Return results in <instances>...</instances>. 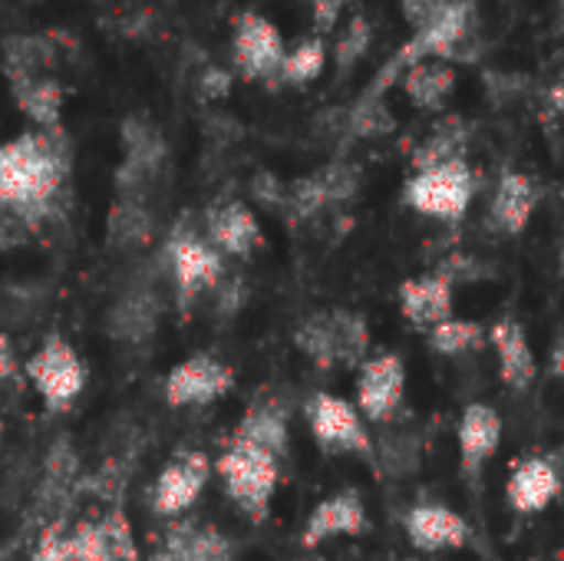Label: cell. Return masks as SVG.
I'll use <instances>...</instances> for the list:
<instances>
[{
  "instance_id": "obj_40",
  "label": "cell",
  "mask_w": 564,
  "mask_h": 561,
  "mask_svg": "<svg viewBox=\"0 0 564 561\" xmlns=\"http://www.w3.org/2000/svg\"><path fill=\"white\" fill-rule=\"evenodd\" d=\"M251 195L261 202V205H268V208H281L284 205V195H288V185L274 175V172H258L254 179H251Z\"/></svg>"
},
{
  "instance_id": "obj_11",
  "label": "cell",
  "mask_w": 564,
  "mask_h": 561,
  "mask_svg": "<svg viewBox=\"0 0 564 561\" xmlns=\"http://www.w3.org/2000/svg\"><path fill=\"white\" fill-rule=\"evenodd\" d=\"M403 532H406L410 546L423 555L459 552L473 542L469 522L443 503H416L403 516Z\"/></svg>"
},
{
  "instance_id": "obj_18",
  "label": "cell",
  "mask_w": 564,
  "mask_h": 561,
  "mask_svg": "<svg viewBox=\"0 0 564 561\" xmlns=\"http://www.w3.org/2000/svg\"><path fill=\"white\" fill-rule=\"evenodd\" d=\"M453 291H456V284L436 268V271L406 278L397 288V298H400L403 317L416 331H430V327H436V324H443V321L453 317V301H456Z\"/></svg>"
},
{
  "instance_id": "obj_35",
  "label": "cell",
  "mask_w": 564,
  "mask_h": 561,
  "mask_svg": "<svg viewBox=\"0 0 564 561\" xmlns=\"http://www.w3.org/2000/svg\"><path fill=\"white\" fill-rule=\"evenodd\" d=\"M66 542H69L73 561H112V549H109V536H106L102 519L76 522L66 532Z\"/></svg>"
},
{
  "instance_id": "obj_32",
  "label": "cell",
  "mask_w": 564,
  "mask_h": 561,
  "mask_svg": "<svg viewBox=\"0 0 564 561\" xmlns=\"http://www.w3.org/2000/svg\"><path fill=\"white\" fill-rule=\"evenodd\" d=\"M397 129V119L383 99L364 96L350 112H347V136L354 139H380Z\"/></svg>"
},
{
  "instance_id": "obj_36",
  "label": "cell",
  "mask_w": 564,
  "mask_h": 561,
  "mask_svg": "<svg viewBox=\"0 0 564 561\" xmlns=\"http://www.w3.org/2000/svg\"><path fill=\"white\" fill-rule=\"evenodd\" d=\"M370 40H373L370 23H367V17L357 13V17L344 26L340 40H337V46H334L337 69H340V73H350V69L364 60V53L370 50Z\"/></svg>"
},
{
  "instance_id": "obj_37",
  "label": "cell",
  "mask_w": 564,
  "mask_h": 561,
  "mask_svg": "<svg viewBox=\"0 0 564 561\" xmlns=\"http://www.w3.org/2000/svg\"><path fill=\"white\" fill-rule=\"evenodd\" d=\"M106 536H109V549H112V561H139V549H135V536L129 519L119 509H109L102 516Z\"/></svg>"
},
{
  "instance_id": "obj_24",
  "label": "cell",
  "mask_w": 564,
  "mask_h": 561,
  "mask_svg": "<svg viewBox=\"0 0 564 561\" xmlns=\"http://www.w3.org/2000/svg\"><path fill=\"white\" fill-rule=\"evenodd\" d=\"M13 96L17 106L33 119L40 129H56L59 126V109H63V86L53 76H30V79H13Z\"/></svg>"
},
{
  "instance_id": "obj_44",
  "label": "cell",
  "mask_w": 564,
  "mask_h": 561,
  "mask_svg": "<svg viewBox=\"0 0 564 561\" xmlns=\"http://www.w3.org/2000/svg\"><path fill=\"white\" fill-rule=\"evenodd\" d=\"M20 377H23V370L17 367L13 344H10V337H7V334H0V390H7V387L20 384Z\"/></svg>"
},
{
  "instance_id": "obj_28",
  "label": "cell",
  "mask_w": 564,
  "mask_h": 561,
  "mask_svg": "<svg viewBox=\"0 0 564 561\" xmlns=\"http://www.w3.org/2000/svg\"><path fill=\"white\" fill-rule=\"evenodd\" d=\"M294 347L321 370L337 367V334L330 311H314L294 327Z\"/></svg>"
},
{
  "instance_id": "obj_6",
  "label": "cell",
  "mask_w": 564,
  "mask_h": 561,
  "mask_svg": "<svg viewBox=\"0 0 564 561\" xmlns=\"http://www.w3.org/2000/svg\"><path fill=\"white\" fill-rule=\"evenodd\" d=\"M314 443L324 456H373V436L357 407L337 393H314L304 407Z\"/></svg>"
},
{
  "instance_id": "obj_10",
  "label": "cell",
  "mask_w": 564,
  "mask_h": 561,
  "mask_svg": "<svg viewBox=\"0 0 564 561\" xmlns=\"http://www.w3.org/2000/svg\"><path fill=\"white\" fill-rule=\"evenodd\" d=\"M367 529H370V513H367L360 489H340L311 509L304 532H301V546L317 549L334 539H357Z\"/></svg>"
},
{
  "instance_id": "obj_30",
  "label": "cell",
  "mask_w": 564,
  "mask_h": 561,
  "mask_svg": "<svg viewBox=\"0 0 564 561\" xmlns=\"http://www.w3.org/2000/svg\"><path fill=\"white\" fill-rule=\"evenodd\" d=\"M337 334V367H360L370 350V324L364 314L347 308H330Z\"/></svg>"
},
{
  "instance_id": "obj_39",
  "label": "cell",
  "mask_w": 564,
  "mask_h": 561,
  "mask_svg": "<svg viewBox=\"0 0 564 561\" xmlns=\"http://www.w3.org/2000/svg\"><path fill=\"white\" fill-rule=\"evenodd\" d=\"M195 89L205 103H218L231 93V73L221 69V66H202L198 79H195Z\"/></svg>"
},
{
  "instance_id": "obj_38",
  "label": "cell",
  "mask_w": 564,
  "mask_h": 561,
  "mask_svg": "<svg viewBox=\"0 0 564 561\" xmlns=\"http://www.w3.org/2000/svg\"><path fill=\"white\" fill-rule=\"evenodd\" d=\"M486 86L492 93L496 103H512L529 89V79L522 73H506V69H489L486 73Z\"/></svg>"
},
{
  "instance_id": "obj_7",
  "label": "cell",
  "mask_w": 564,
  "mask_h": 561,
  "mask_svg": "<svg viewBox=\"0 0 564 561\" xmlns=\"http://www.w3.org/2000/svg\"><path fill=\"white\" fill-rule=\"evenodd\" d=\"M406 397V364L397 350L367 357L357 367V413L367 423L390 427Z\"/></svg>"
},
{
  "instance_id": "obj_3",
  "label": "cell",
  "mask_w": 564,
  "mask_h": 561,
  "mask_svg": "<svg viewBox=\"0 0 564 561\" xmlns=\"http://www.w3.org/2000/svg\"><path fill=\"white\" fill-rule=\"evenodd\" d=\"M162 265H165V274H169L182 308H188V304H195V298L215 291L228 271L225 258L208 245V238L188 218H182L172 228V235L165 238Z\"/></svg>"
},
{
  "instance_id": "obj_43",
  "label": "cell",
  "mask_w": 564,
  "mask_h": 561,
  "mask_svg": "<svg viewBox=\"0 0 564 561\" xmlns=\"http://www.w3.org/2000/svg\"><path fill=\"white\" fill-rule=\"evenodd\" d=\"M33 561H73L69 542H66V532L46 529V532L40 536V546H36V552H33Z\"/></svg>"
},
{
  "instance_id": "obj_22",
  "label": "cell",
  "mask_w": 564,
  "mask_h": 561,
  "mask_svg": "<svg viewBox=\"0 0 564 561\" xmlns=\"http://www.w3.org/2000/svg\"><path fill=\"white\" fill-rule=\"evenodd\" d=\"M539 205V188L529 175L522 172H506L492 192V205H489V222L502 231V235H522L535 215Z\"/></svg>"
},
{
  "instance_id": "obj_31",
  "label": "cell",
  "mask_w": 564,
  "mask_h": 561,
  "mask_svg": "<svg viewBox=\"0 0 564 561\" xmlns=\"http://www.w3.org/2000/svg\"><path fill=\"white\" fill-rule=\"evenodd\" d=\"M311 179L317 182L321 198H324L327 208L350 202L360 192V185H364V175H360V169L354 162H327L324 169L311 172Z\"/></svg>"
},
{
  "instance_id": "obj_41",
  "label": "cell",
  "mask_w": 564,
  "mask_h": 561,
  "mask_svg": "<svg viewBox=\"0 0 564 561\" xmlns=\"http://www.w3.org/2000/svg\"><path fill=\"white\" fill-rule=\"evenodd\" d=\"M449 7V0H403V17L420 30H426L430 23H436L443 17V10Z\"/></svg>"
},
{
  "instance_id": "obj_46",
  "label": "cell",
  "mask_w": 564,
  "mask_h": 561,
  "mask_svg": "<svg viewBox=\"0 0 564 561\" xmlns=\"http://www.w3.org/2000/svg\"><path fill=\"white\" fill-rule=\"evenodd\" d=\"M311 7H314V23H317V30H334L337 17H340V10H344V0H311Z\"/></svg>"
},
{
  "instance_id": "obj_33",
  "label": "cell",
  "mask_w": 564,
  "mask_h": 561,
  "mask_svg": "<svg viewBox=\"0 0 564 561\" xmlns=\"http://www.w3.org/2000/svg\"><path fill=\"white\" fill-rule=\"evenodd\" d=\"M76 473H79V460H76L69 440H56L43 463V483H40L43 499H59L69 489V483L76 479Z\"/></svg>"
},
{
  "instance_id": "obj_42",
  "label": "cell",
  "mask_w": 564,
  "mask_h": 561,
  "mask_svg": "<svg viewBox=\"0 0 564 561\" xmlns=\"http://www.w3.org/2000/svg\"><path fill=\"white\" fill-rule=\"evenodd\" d=\"M212 294H218V314H238L248 291H245V281L238 274H228L225 271V278L218 281V288Z\"/></svg>"
},
{
  "instance_id": "obj_19",
  "label": "cell",
  "mask_w": 564,
  "mask_h": 561,
  "mask_svg": "<svg viewBox=\"0 0 564 561\" xmlns=\"http://www.w3.org/2000/svg\"><path fill=\"white\" fill-rule=\"evenodd\" d=\"M231 440H241L274 460H284L291 450V413L288 403L278 397H264L254 400L248 407V413L241 417V423L235 427Z\"/></svg>"
},
{
  "instance_id": "obj_23",
  "label": "cell",
  "mask_w": 564,
  "mask_h": 561,
  "mask_svg": "<svg viewBox=\"0 0 564 561\" xmlns=\"http://www.w3.org/2000/svg\"><path fill=\"white\" fill-rule=\"evenodd\" d=\"M377 470L390 479H406L420 473L423 463V440L413 430H383V436L373 443Z\"/></svg>"
},
{
  "instance_id": "obj_12",
  "label": "cell",
  "mask_w": 564,
  "mask_h": 561,
  "mask_svg": "<svg viewBox=\"0 0 564 561\" xmlns=\"http://www.w3.org/2000/svg\"><path fill=\"white\" fill-rule=\"evenodd\" d=\"M162 317V294L155 284L139 281L132 288H126L112 308L106 311V334L126 347H139L145 341H152L155 327Z\"/></svg>"
},
{
  "instance_id": "obj_21",
  "label": "cell",
  "mask_w": 564,
  "mask_h": 561,
  "mask_svg": "<svg viewBox=\"0 0 564 561\" xmlns=\"http://www.w3.org/2000/svg\"><path fill=\"white\" fill-rule=\"evenodd\" d=\"M159 218L149 198L119 195V202L106 215V241L116 251H142L155 241Z\"/></svg>"
},
{
  "instance_id": "obj_9",
  "label": "cell",
  "mask_w": 564,
  "mask_h": 561,
  "mask_svg": "<svg viewBox=\"0 0 564 561\" xmlns=\"http://www.w3.org/2000/svg\"><path fill=\"white\" fill-rule=\"evenodd\" d=\"M212 479V460L205 453H182L165 463L152 483V513L162 519H182L205 493Z\"/></svg>"
},
{
  "instance_id": "obj_1",
  "label": "cell",
  "mask_w": 564,
  "mask_h": 561,
  "mask_svg": "<svg viewBox=\"0 0 564 561\" xmlns=\"http://www.w3.org/2000/svg\"><path fill=\"white\" fill-rule=\"evenodd\" d=\"M69 159L73 152L59 126L0 142V208L23 228L59 215L69 185Z\"/></svg>"
},
{
  "instance_id": "obj_4",
  "label": "cell",
  "mask_w": 564,
  "mask_h": 561,
  "mask_svg": "<svg viewBox=\"0 0 564 561\" xmlns=\"http://www.w3.org/2000/svg\"><path fill=\"white\" fill-rule=\"evenodd\" d=\"M23 380L36 390L40 403L50 413H63L86 390V364L66 337L50 334L23 364Z\"/></svg>"
},
{
  "instance_id": "obj_48",
  "label": "cell",
  "mask_w": 564,
  "mask_h": 561,
  "mask_svg": "<svg viewBox=\"0 0 564 561\" xmlns=\"http://www.w3.org/2000/svg\"><path fill=\"white\" fill-rule=\"evenodd\" d=\"M400 561H416V559H400Z\"/></svg>"
},
{
  "instance_id": "obj_47",
  "label": "cell",
  "mask_w": 564,
  "mask_h": 561,
  "mask_svg": "<svg viewBox=\"0 0 564 561\" xmlns=\"http://www.w3.org/2000/svg\"><path fill=\"white\" fill-rule=\"evenodd\" d=\"M0 440H3V427H0Z\"/></svg>"
},
{
  "instance_id": "obj_34",
  "label": "cell",
  "mask_w": 564,
  "mask_h": 561,
  "mask_svg": "<svg viewBox=\"0 0 564 561\" xmlns=\"http://www.w3.org/2000/svg\"><path fill=\"white\" fill-rule=\"evenodd\" d=\"M324 60H327L324 43H321V40H304V43H297L291 53H284V60H281V66H278V76H281L284 83L304 86V83H311V79L321 76Z\"/></svg>"
},
{
  "instance_id": "obj_8",
  "label": "cell",
  "mask_w": 564,
  "mask_h": 561,
  "mask_svg": "<svg viewBox=\"0 0 564 561\" xmlns=\"http://www.w3.org/2000/svg\"><path fill=\"white\" fill-rule=\"evenodd\" d=\"M231 390H235V370L208 350H198V354H188L185 360H178L162 384L165 403L175 410L212 407L221 397H228Z\"/></svg>"
},
{
  "instance_id": "obj_13",
  "label": "cell",
  "mask_w": 564,
  "mask_h": 561,
  "mask_svg": "<svg viewBox=\"0 0 564 561\" xmlns=\"http://www.w3.org/2000/svg\"><path fill=\"white\" fill-rule=\"evenodd\" d=\"M562 493V466L555 456H525L512 466L506 483V499L516 516L545 513Z\"/></svg>"
},
{
  "instance_id": "obj_17",
  "label": "cell",
  "mask_w": 564,
  "mask_h": 561,
  "mask_svg": "<svg viewBox=\"0 0 564 561\" xmlns=\"http://www.w3.org/2000/svg\"><path fill=\"white\" fill-rule=\"evenodd\" d=\"M152 561H235V542L215 526L172 519L152 552Z\"/></svg>"
},
{
  "instance_id": "obj_45",
  "label": "cell",
  "mask_w": 564,
  "mask_h": 561,
  "mask_svg": "<svg viewBox=\"0 0 564 561\" xmlns=\"http://www.w3.org/2000/svg\"><path fill=\"white\" fill-rule=\"evenodd\" d=\"M205 132H208V139H212V142H221V145H228L231 139H238V136H241V129H238V122H235L231 116H208Z\"/></svg>"
},
{
  "instance_id": "obj_15",
  "label": "cell",
  "mask_w": 564,
  "mask_h": 561,
  "mask_svg": "<svg viewBox=\"0 0 564 561\" xmlns=\"http://www.w3.org/2000/svg\"><path fill=\"white\" fill-rule=\"evenodd\" d=\"M459 470L466 479H479L502 446V417L489 403H469L456 423Z\"/></svg>"
},
{
  "instance_id": "obj_14",
  "label": "cell",
  "mask_w": 564,
  "mask_h": 561,
  "mask_svg": "<svg viewBox=\"0 0 564 561\" xmlns=\"http://www.w3.org/2000/svg\"><path fill=\"white\" fill-rule=\"evenodd\" d=\"M202 235L221 258H251L264 245L258 215L245 202H218L205 212Z\"/></svg>"
},
{
  "instance_id": "obj_5",
  "label": "cell",
  "mask_w": 564,
  "mask_h": 561,
  "mask_svg": "<svg viewBox=\"0 0 564 561\" xmlns=\"http://www.w3.org/2000/svg\"><path fill=\"white\" fill-rule=\"evenodd\" d=\"M473 198H476V172L469 169L466 159L423 169L403 188V202L413 212L436 222H459L469 212Z\"/></svg>"
},
{
  "instance_id": "obj_2",
  "label": "cell",
  "mask_w": 564,
  "mask_h": 561,
  "mask_svg": "<svg viewBox=\"0 0 564 561\" xmlns=\"http://www.w3.org/2000/svg\"><path fill=\"white\" fill-rule=\"evenodd\" d=\"M212 473H218L225 496L235 503V509L248 522L268 519L271 499L281 483V460H274L241 440H228L221 456L212 463Z\"/></svg>"
},
{
  "instance_id": "obj_25",
  "label": "cell",
  "mask_w": 564,
  "mask_h": 561,
  "mask_svg": "<svg viewBox=\"0 0 564 561\" xmlns=\"http://www.w3.org/2000/svg\"><path fill=\"white\" fill-rule=\"evenodd\" d=\"M56 63L53 40L43 33H26V36H10L3 43V69L13 79H30V76H46V69Z\"/></svg>"
},
{
  "instance_id": "obj_27",
  "label": "cell",
  "mask_w": 564,
  "mask_h": 561,
  "mask_svg": "<svg viewBox=\"0 0 564 561\" xmlns=\"http://www.w3.org/2000/svg\"><path fill=\"white\" fill-rule=\"evenodd\" d=\"M466 145H469V126L459 116H449L420 142V149L413 152V169L423 172V169H433L443 162H456V159H463Z\"/></svg>"
},
{
  "instance_id": "obj_26",
  "label": "cell",
  "mask_w": 564,
  "mask_h": 561,
  "mask_svg": "<svg viewBox=\"0 0 564 561\" xmlns=\"http://www.w3.org/2000/svg\"><path fill=\"white\" fill-rule=\"evenodd\" d=\"M403 83H406V96L420 109H440L456 86V69L440 60H420L403 73Z\"/></svg>"
},
{
  "instance_id": "obj_16",
  "label": "cell",
  "mask_w": 564,
  "mask_h": 561,
  "mask_svg": "<svg viewBox=\"0 0 564 561\" xmlns=\"http://www.w3.org/2000/svg\"><path fill=\"white\" fill-rule=\"evenodd\" d=\"M284 60V43L274 23L258 13H238L235 20V63L248 79H274Z\"/></svg>"
},
{
  "instance_id": "obj_20",
  "label": "cell",
  "mask_w": 564,
  "mask_h": 561,
  "mask_svg": "<svg viewBox=\"0 0 564 561\" xmlns=\"http://www.w3.org/2000/svg\"><path fill=\"white\" fill-rule=\"evenodd\" d=\"M489 344L496 347V360H499V377L509 390L525 393L532 390L535 377H539V364H535V350L532 341L525 334V327L512 317L492 324L489 331Z\"/></svg>"
},
{
  "instance_id": "obj_29",
  "label": "cell",
  "mask_w": 564,
  "mask_h": 561,
  "mask_svg": "<svg viewBox=\"0 0 564 561\" xmlns=\"http://www.w3.org/2000/svg\"><path fill=\"white\" fill-rule=\"evenodd\" d=\"M486 341H489V331L479 321H469V317H449V321H443V324L426 331V344L440 357L476 354V350L486 347Z\"/></svg>"
}]
</instances>
